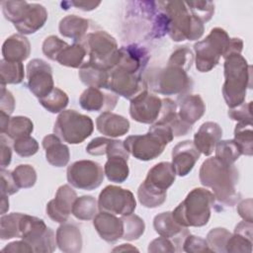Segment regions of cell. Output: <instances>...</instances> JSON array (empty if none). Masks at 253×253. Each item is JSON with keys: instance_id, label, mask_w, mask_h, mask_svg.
<instances>
[{"instance_id": "21", "label": "cell", "mask_w": 253, "mask_h": 253, "mask_svg": "<svg viewBox=\"0 0 253 253\" xmlns=\"http://www.w3.org/2000/svg\"><path fill=\"white\" fill-rule=\"evenodd\" d=\"M153 227L160 236L171 239L176 247L181 246L189 234L188 227L180 225L174 219L172 211H164L155 215L153 218Z\"/></svg>"}, {"instance_id": "1", "label": "cell", "mask_w": 253, "mask_h": 253, "mask_svg": "<svg viewBox=\"0 0 253 253\" xmlns=\"http://www.w3.org/2000/svg\"><path fill=\"white\" fill-rule=\"evenodd\" d=\"M203 186L212 190L215 201L225 207H233L240 201L236 191L239 173L234 164H225L216 157L206 159L199 172Z\"/></svg>"}, {"instance_id": "43", "label": "cell", "mask_w": 253, "mask_h": 253, "mask_svg": "<svg viewBox=\"0 0 253 253\" xmlns=\"http://www.w3.org/2000/svg\"><path fill=\"white\" fill-rule=\"evenodd\" d=\"M215 156L225 164H234L240 157L241 151L233 139L219 140L215 145Z\"/></svg>"}, {"instance_id": "15", "label": "cell", "mask_w": 253, "mask_h": 253, "mask_svg": "<svg viewBox=\"0 0 253 253\" xmlns=\"http://www.w3.org/2000/svg\"><path fill=\"white\" fill-rule=\"evenodd\" d=\"M27 84L29 90L38 98L47 96L54 88L52 69L41 59L34 58L27 64Z\"/></svg>"}, {"instance_id": "16", "label": "cell", "mask_w": 253, "mask_h": 253, "mask_svg": "<svg viewBox=\"0 0 253 253\" xmlns=\"http://www.w3.org/2000/svg\"><path fill=\"white\" fill-rule=\"evenodd\" d=\"M162 110V99L145 90L130 100L129 115L137 123L153 125Z\"/></svg>"}, {"instance_id": "42", "label": "cell", "mask_w": 253, "mask_h": 253, "mask_svg": "<svg viewBox=\"0 0 253 253\" xmlns=\"http://www.w3.org/2000/svg\"><path fill=\"white\" fill-rule=\"evenodd\" d=\"M122 220L124 223V233L123 239L127 241H132L138 239L145 230V223L141 217L131 213L128 215H122Z\"/></svg>"}, {"instance_id": "11", "label": "cell", "mask_w": 253, "mask_h": 253, "mask_svg": "<svg viewBox=\"0 0 253 253\" xmlns=\"http://www.w3.org/2000/svg\"><path fill=\"white\" fill-rule=\"evenodd\" d=\"M105 173L103 167L92 160H78L67 167L68 183L76 189L92 191L101 186Z\"/></svg>"}, {"instance_id": "41", "label": "cell", "mask_w": 253, "mask_h": 253, "mask_svg": "<svg viewBox=\"0 0 253 253\" xmlns=\"http://www.w3.org/2000/svg\"><path fill=\"white\" fill-rule=\"evenodd\" d=\"M39 102L48 112L57 114L65 110L69 103V98L63 90L54 87L47 96L39 99Z\"/></svg>"}, {"instance_id": "26", "label": "cell", "mask_w": 253, "mask_h": 253, "mask_svg": "<svg viewBox=\"0 0 253 253\" xmlns=\"http://www.w3.org/2000/svg\"><path fill=\"white\" fill-rule=\"evenodd\" d=\"M177 106L180 119L191 126L198 122L206 113V105L200 95L190 93L183 95L178 98Z\"/></svg>"}, {"instance_id": "47", "label": "cell", "mask_w": 253, "mask_h": 253, "mask_svg": "<svg viewBox=\"0 0 253 253\" xmlns=\"http://www.w3.org/2000/svg\"><path fill=\"white\" fill-rule=\"evenodd\" d=\"M193 62L194 54L192 50L187 46H180L171 53L167 64L180 67L188 72V70L192 67Z\"/></svg>"}, {"instance_id": "49", "label": "cell", "mask_w": 253, "mask_h": 253, "mask_svg": "<svg viewBox=\"0 0 253 253\" xmlns=\"http://www.w3.org/2000/svg\"><path fill=\"white\" fill-rule=\"evenodd\" d=\"M253 240L246 236L233 232L227 240L225 251L229 253H251Z\"/></svg>"}, {"instance_id": "4", "label": "cell", "mask_w": 253, "mask_h": 253, "mask_svg": "<svg viewBox=\"0 0 253 253\" xmlns=\"http://www.w3.org/2000/svg\"><path fill=\"white\" fill-rule=\"evenodd\" d=\"M160 4L168 17L167 34L172 41H196L204 35V23L190 12L186 2L166 1Z\"/></svg>"}, {"instance_id": "29", "label": "cell", "mask_w": 253, "mask_h": 253, "mask_svg": "<svg viewBox=\"0 0 253 253\" xmlns=\"http://www.w3.org/2000/svg\"><path fill=\"white\" fill-rule=\"evenodd\" d=\"M42 147L45 151L46 161L54 167L66 166L70 159V151L66 144L54 133L47 134L42 138Z\"/></svg>"}, {"instance_id": "55", "label": "cell", "mask_w": 253, "mask_h": 253, "mask_svg": "<svg viewBox=\"0 0 253 253\" xmlns=\"http://www.w3.org/2000/svg\"><path fill=\"white\" fill-rule=\"evenodd\" d=\"M148 252L157 253V252H176L177 248L173 241L169 238L160 236L152 240L148 245Z\"/></svg>"}, {"instance_id": "25", "label": "cell", "mask_w": 253, "mask_h": 253, "mask_svg": "<svg viewBox=\"0 0 253 253\" xmlns=\"http://www.w3.org/2000/svg\"><path fill=\"white\" fill-rule=\"evenodd\" d=\"M129 122L126 118L113 112H103L96 119V127L99 132L109 137H119L129 130Z\"/></svg>"}, {"instance_id": "34", "label": "cell", "mask_w": 253, "mask_h": 253, "mask_svg": "<svg viewBox=\"0 0 253 253\" xmlns=\"http://www.w3.org/2000/svg\"><path fill=\"white\" fill-rule=\"evenodd\" d=\"M110 71L92 66L87 61L79 68V78L88 87L107 89Z\"/></svg>"}, {"instance_id": "58", "label": "cell", "mask_w": 253, "mask_h": 253, "mask_svg": "<svg viewBox=\"0 0 253 253\" xmlns=\"http://www.w3.org/2000/svg\"><path fill=\"white\" fill-rule=\"evenodd\" d=\"M9 137L5 136V134L1 133L0 136V155H1V168H5L10 165L12 160V149L9 143Z\"/></svg>"}, {"instance_id": "35", "label": "cell", "mask_w": 253, "mask_h": 253, "mask_svg": "<svg viewBox=\"0 0 253 253\" xmlns=\"http://www.w3.org/2000/svg\"><path fill=\"white\" fill-rule=\"evenodd\" d=\"M137 198L143 207L154 209L164 204L167 198V191L158 190L145 182H142L137 189Z\"/></svg>"}, {"instance_id": "7", "label": "cell", "mask_w": 253, "mask_h": 253, "mask_svg": "<svg viewBox=\"0 0 253 253\" xmlns=\"http://www.w3.org/2000/svg\"><path fill=\"white\" fill-rule=\"evenodd\" d=\"M230 38L221 28H213L203 40L194 44L196 68L200 72H209L225 57Z\"/></svg>"}, {"instance_id": "3", "label": "cell", "mask_w": 253, "mask_h": 253, "mask_svg": "<svg viewBox=\"0 0 253 253\" xmlns=\"http://www.w3.org/2000/svg\"><path fill=\"white\" fill-rule=\"evenodd\" d=\"M215 199L210 190L195 188L172 211L174 219L184 227H201L208 224Z\"/></svg>"}, {"instance_id": "50", "label": "cell", "mask_w": 253, "mask_h": 253, "mask_svg": "<svg viewBox=\"0 0 253 253\" xmlns=\"http://www.w3.org/2000/svg\"><path fill=\"white\" fill-rule=\"evenodd\" d=\"M13 148L19 156L30 157L38 152L39 143L34 137L29 135L13 140Z\"/></svg>"}, {"instance_id": "14", "label": "cell", "mask_w": 253, "mask_h": 253, "mask_svg": "<svg viewBox=\"0 0 253 253\" xmlns=\"http://www.w3.org/2000/svg\"><path fill=\"white\" fill-rule=\"evenodd\" d=\"M107 89L116 95L131 100L147 90V85L142 75L129 73L115 67L109 73Z\"/></svg>"}, {"instance_id": "20", "label": "cell", "mask_w": 253, "mask_h": 253, "mask_svg": "<svg viewBox=\"0 0 253 253\" xmlns=\"http://www.w3.org/2000/svg\"><path fill=\"white\" fill-rule=\"evenodd\" d=\"M114 93H104L99 88L88 87L79 97L81 108L88 112H112L118 103Z\"/></svg>"}, {"instance_id": "30", "label": "cell", "mask_w": 253, "mask_h": 253, "mask_svg": "<svg viewBox=\"0 0 253 253\" xmlns=\"http://www.w3.org/2000/svg\"><path fill=\"white\" fill-rule=\"evenodd\" d=\"M31 53V43L29 40L21 35L14 34L7 38L2 45V55L5 60L22 62Z\"/></svg>"}, {"instance_id": "13", "label": "cell", "mask_w": 253, "mask_h": 253, "mask_svg": "<svg viewBox=\"0 0 253 253\" xmlns=\"http://www.w3.org/2000/svg\"><path fill=\"white\" fill-rule=\"evenodd\" d=\"M106 154L108 159L104 166V173L108 180L115 183L125 182L129 174L127 165L129 153L125 147L124 141L111 139Z\"/></svg>"}, {"instance_id": "31", "label": "cell", "mask_w": 253, "mask_h": 253, "mask_svg": "<svg viewBox=\"0 0 253 253\" xmlns=\"http://www.w3.org/2000/svg\"><path fill=\"white\" fill-rule=\"evenodd\" d=\"M176 173L171 162H159L149 169L143 182L158 190L167 191L174 183Z\"/></svg>"}, {"instance_id": "32", "label": "cell", "mask_w": 253, "mask_h": 253, "mask_svg": "<svg viewBox=\"0 0 253 253\" xmlns=\"http://www.w3.org/2000/svg\"><path fill=\"white\" fill-rule=\"evenodd\" d=\"M89 20L76 15H68L62 18L58 25L61 36L71 39L74 42H80L87 35Z\"/></svg>"}, {"instance_id": "27", "label": "cell", "mask_w": 253, "mask_h": 253, "mask_svg": "<svg viewBox=\"0 0 253 253\" xmlns=\"http://www.w3.org/2000/svg\"><path fill=\"white\" fill-rule=\"evenodd\" d=\"M56 244L60 251L78 253L82 250L83 239L79 227L73 223H61L56 229Z\"/></svg>"}, {"instance_id": "9", "label": "cell", "mask_w": 253, "mask_h": 253, "mask_svg": "<svg viewBox=\"0 0 253 253\" xmlns=\"http://www.w3.org/2000/svg\"><path fill=\"white\" fill-rule=\"evenodd\" d=\"M171 140L164 131L150 126L145 134L127 136L124 144L128 153L134 158L141 161H149L161 155Z\"/></svg>"}, {"instance_id": "23", "label": "cell", "mask_w": 253, "mask_h": 253, "mask_svg": "<svg viewBox=\"0 0 253 253\" xmlns=\"http://www.w3.org/2000/svg\"><path fill=\"white\" fill-rule=\"evenodd\" d=\"M47 20L46 9L38 3H29L21 20L14 27L21 35H32L42 29Z\"/></svg>"}, {"instance_id": "48", "label": "cell", "mask_w": 253, "mask_h": 253, "mask_svg": "<svg viewBox=\"0 0 253 253\" xmlns=\"http://www.w3.org/2000/svg\"><path fill=\"white\" fill-rule=\"evenodd\" d=\"M190 12L203 23L209 22L214 13V4L211 1H189L186 2Z\"/></svg>"}, {"instance_id": "53", "label": "cell", "mask_w": 253, "mask_h": 253, "mask_svg": "<svg viewBox=\"0 0 253 253\" xmlns=\"http://www.w3.org/2000/svg\"><path fill=\"white\" fill-rule=\"evenodd\" d=\"M252 102L242 103L241 105L229 108L228 110V117L236 122H246L252 123Z\"/></svg>"}, {"instance_id": "56", "label": "cell", "mask_w": 253, "mask_h": 253, "mask_svg": "<svg viewBox=\"0 0 253 253\" xmlns=\"http://www.w3.org/2000/svg\"><path fill=\"white\" fill-rule=\"evenodd\" d=\"M111 141V138L108 137H95L93 138L86 146V152L93 156L104 155L107 152V147Z\"/></svg>"}, {"instance_id": "18", "label": "cell", "mask_w": 253, "mask_h": 253, "mask_svg": "<svg viewBox=\"0 0 253 253\" xmlns=\"http://www.w3.org/2000/svg\"><path fill=\"white\" fill-rule=\"evenodd\" d=\"M119 52V61L115 67L129 73L142 75L149 60V53L145 47L136 43H131L120 47Z\"/></svg>"}, {"instance_id": "10", "label": "cell", "mask_w": 253, "mask_h": 253, "mask_svg": "<svg viewBox=\"0 0 253 253\" xmlns=\"http://www.w3.org/2000/svg\"><path fill=\"white\" fill-rule=\"evenodd\" d=\"M20 230L21 238L32 246L34 252L51 253L57 246L54 231L42 218L23 213Z\"/></svg>"}, {"instance_id": "2", "label": "cell", "mask_w": 253, "mask_h": 253, "mask_svg": "<svg viewBox=\"0 0 253 253\" xmlns=\"http://www.w3.org/2000/svg\"><path fill=\"white\" fill-rule=\"evenodd\" d=\"M223 68V99L229 108H234L245 102L247 89L252 86V67L241 53H233L224 58Z\"/></svg>"}, {"instance_id": "24", "label": "cell", "mask_w": 253, "mask_h": 253, "mask_svg": "<svg viewBox=\"0 0 253 253\" xmlns=\"http://www.w3.org/2000/svg\"><path fill=\"white\" fill-rule=\"evenodd\" d=\"M222 136V129L220 126L214 122H206L199 127L198 131L194 135V144L201 152L206 156L211 155L216 143Z\"/></svg>"}, {"instance_id": "44", "label": "cell", "mask_w": 253, "mask_h": 253, "mask_svg": "<svg viewBox=\"0 0 253 253\" xmlns=\"http://www.w3.org/2000/svg\"><path fill=\"white\" fill-rule=\"evenodd\" d=\"M13 178L17 186L21 189H29L35 186L37 182V172L29 164H20L12 171Z\"/></svg>"}, {"instance_id": "39", "label": "cell", "mask_w": 253, "mask_h": 253, "mask_svg": "<svg viewBox=\"0 0 253 253\" xmlns=\"http://www.w3.org/2000/svg\"><path fill=\"white\" fill-rule=\"evenodd\" d=\"M22 215L21 212L2 214L0 218V238L2 240L21 238L20 222Z\"/></svg>"}, {"instance_id": "33", "label": "cell", "mask_w": 253, "mask_h": 253, "mask_svg": "<svg viewBox=\"0 0 253 253\" xmlns=\"http://www.w3.org/2000/svg\"><path fill=\"white\" fill-rule=\"evenodd\" d=\"M86 57L87 52L84 46L80 42H74L63 47L55 61L66 67L80 68L87 61Z\"/></svg>"}, {"instance_id": "37", "label": "cell", "mask_w": 253, "mask_h": 253, "mask_svg": "<svg viewBox=\"0 0 253 253\" xmlns=\"http://www.w3.org/2000/svg\"><path fill=\"white\" fill-rule=\"evenodd\" d=\"M241 154L251 156L253 154V130L252 123L239 122L234 128V139Z\"/></svg>"}, {"instance_id": "36", "label": "cell", "mask_w": 253, "mask_h": 253, "mask_svg": "<svg viewBox=\"0 0 253 253\" xmlns=\"http://www.w3.org/2000/svg\"><path fill=\"white\" fill-rule=\"evenodd\" d=\"M98 201L93 196L77 197L71 213L79 220H91L98 213Z\"/></svg>"}, {"instance_id": "57", "label": "cell", "mask_w": 253, "mask_h": 253, "mask_svg": "<svg viewBox=\"0 0 253 253\" xmlns=\"http://www.w3.org/2000/svg\"><path fill=\"white\" fill-rule=\"evenodd\" d=\"M6 85H1V100H0V111L8 114L9 116L14 112L15 99L12 93L6 89Z\"/></svg>"}, {"instance_id": "59", "label": "cell", "mask_w": 253, "mask_h": 253, "mask_svg": "<svg viewBox=\"0 0 253 253\" xmlns=\"http://www.w3.org/2000/svg\"><path fill=\"white\" fill-rule=\"evenodd\" d=\"M237 212L243 218V220L253 222V218H252V199L242 200L237 205Z\"/></svg>"}, {"instance_id": "17", "label": "cell", "mask_w": 253, "mask_h": 253, "mask_svg": "<svg viewBox=\"0 0 253 253\" xmlns=\"http://www.w3.org/2000/svg\"><path fill=\"white\" fill-rule=\"evenodd\" d=\"M77 198L76 192L69 185L60 186L54 199L46 205V213L49 218L58 223H64L68 220L72 211L73 203Z\"/></svg>"}, {"instance_id": "22", "label": "cell", "mask_w": 253, "mask_h": 253, "mask_svg": "<svg viewBox=\"0 0 253 253\" xmlns=\"http://www.w3.org/2000/svg\"><path fill=\"white\" fill-rule=\"evenodd\" d=\"M93 225L99 236L108 243H115L123 237L124 223L116 214L100 211L93 218Z\"/></svg>"}, {"instance_id": "28", "label": "cell", "mask_w": 253, "mask_h": 253, "mask_svg": "<svg viewBox=\"0 0 253 253\" xmlns=\"http://www.w3.org/2000/svg\"><path fill=\"white\" fill-rule=\"evenodd\" d=\"M176 102L169 98L162 99V110L156 123H162L170 126L175 136L188 134L192 130V126L184 123L178 115Z\"/></svg>"}, {"instance_id": "52", "label": "cell", "mask_w": 253, "mask_h": 253, "mask_svg": "<svg viewBox=\"0 0 253 253\" xmlns=\"http://www.w3.org/2000/svg\"><path fill=\"white\" fill-rule=\"evenodd\" d=\"M182 250L188 253L211 252L206 239L192 234H188L184 239L182 244Z\"/></svg>"}, {"instance_id": "5", "label": "cell", "mask_w": 253, "mask_h": 253, "mask_svg": "<svg viewBox=\"0 0 253 253\" xmlns=\"http://www.w3.org/2000/svg\"><path fill=\"white\" fill-rule=\"evenodd\" d=\"M147 89L165 95H178L179 97L189 94L193 88V80L188 72L180 67L168 65L166 67H153L143 75Z\"/></svg>"}, {"instance_id": "6", "label": "cell", "mask_w": 253, "mask_h": 253, "mask_svg": "<svg viewBox=\"0 0 253 253\" xmlns=\"http://www.w3.org/2000/svg\"><path fill=\"white\" fill-rule=\"evenodd\" d=\"M80 43L87 52V62L92 66L111 71L117 65L120 57L118 43L107 32L88 33Z\"/></svg>"}, {"instance_id": "46", "label": "cell", "mask_w": 253, "mask_h": 253, "mask_svg": "<svg viewBox=\"0 0 253 253\" xmlns=\"http://www.w3.org/2000/svg\"><path fill=\"white\" fill-rule=\"evenodd\" d=\"M28 5L27 1H2V13L5 19L14 25L21 20Z\"/></svg>"}, {"instance_id": "12", "label": "cell", "mask_w": 253, "mask_h": 253, "mask_svg": "<svg viewBox=\"0 0 253 253\" xmlns=\"http://www.w3.org/2000/svg\"><path fill=\"white\" fill-rule=\"evenodd\" d=\"M100 211L110 212L116 215H128L134 212L136 201L133 194L126 189L115 185L105 187L98 198Z\"/></svg>"}, {"instance_id": "60", "label": "cell", "mask_w": 253, "mask_h": 253, "mask_svg": "<svg viewBox=\"0 0 253 253\" xmlns=\"http://www.w3.org/2000/svg\"><path fill=\"white\" fill-rule=\"evenodd\" d=\"M2 252H11V253H17V252H34L32 246L26 242L25 240H19V241H13L9 244H7L3 249Z\"/></svg>"}, {"instance_id": "62", "label": "cell", "mask_w": 253, "mask_h": 253, "mask_svg": "<svg viewBox=\"0 0 253 253\" xmlns=\"http://www.w3.org/2000/svg\"><path fill=\"white\" fill-rule=\"evenodd\" d=\"M9 121H10V116L2 111H0V130L1 133H5L9 125Z\"/></svg>"}, {"instance_id": "54", "label": "cell", "mask_w": 253, "mask_h": 253, "mask_svg": "<svg viewBox=\"0 0 253 253\" xmlns=\"http://www.w3.org/2000/svg\"><path fill=\"white\" fill-rule=\"evenodd\" d=\"M1 194L11 196L16 194L19 191V187L15 183L12 172L9 170H5V168H1Z\"/></svg>"}, {"instance_id": "63", "label": "cell", "mask_w": 253, "mask_h": 253, "mask_svg": "<svg viewBox=\"0 0 253 253\" xmlns=\"http://www.w3.org/2000/svg\"><path fill=\"white\" fill-rule=\"evenodd\" d=\"M9 210V200L8 196L1 194V214H5Z\"/></svg>"}, {"instance_id": "45", "label": "cell", "mask_w": 253, "mask_h": 253, "mask_svg": "<svg viewBox=\"0 0 253 253\" xmlns=\"http://www.w3.org/2000/svg\"><path fill=\"white\" fill-rule=\"evenodd\" d=\"M230 235L231 233L226 228L216 227L209 231L206 240L211 252L223 253L226 252L225 246Z\"/></svg>"}, {"instance_id": "38", "label": "cell", "mask_w": 253, "mask_h": 253, "mask_svg": "<svg viewBox=\"0 0 253 253\" xmlns=\"http://www.w3.org/2000/svg\"><path fill=\"white\" fill-rule=\"evenodd\" d=\"M0 76L1 85L20 84L25 77L24 64L22 62L8 61L2 58L0 60Z\"/></svg>"}, {"instance_id": "51", "label": "cell", "mask_w": 253, "mask_h": 253, "mask_svg": "<svg viewBox=\"0 0 253 253\" xmlns=\"http://www.w3.org/2000/svg\"><path fill=\"white\" fill-rule=\"evenodd\" d=\"M68 43L56 36L47 37L42 42V52L50 60H56L57 55Z\"/></svg>"}, {"instance_id": "64", "label": "cell", "mask_w": 253, "mask_h": 253, "mask_svg": "<svg viewBox=\"0 0 253 253\" xmlns=\"http://www.w3.org/2000/svg\"><path fill=\"white\" fill-rule=\"evenodd\" d=\"M113 251L114 252H116V251H138V249L133 247L131 244L126 243V244H121L120 246L114 248Z\"/></svg>"}, {"instance_id": "40", "label": "cell", "mask_w": 253, "mask_h": 253, "mask_svg": "<svg viewBox=\"0 0 253 253\" xmlns=\"http://www.w3.org/2000/svg\"><path fill=\"white\" fill-rule=\"evenodd\" d=\"M34 130L33 122L24 116H16L10 118L6 134L10 139L15 140L24 136H29ZM3 134V133H2Z\"/></svg>"}, {"instance_id": "19", "label": "cell", "mask_w": 253, "mask_h": 253, "mask_svg": "<svg viewBox=\"0 0 253 253\" xmlns=\"http://www.w3.org/2000/svg\"><path fill=\"white\" fill-rule=\"evenodd\" d=\"M201 152L198 150L192 140L178 142L172 149V166L176 175L180 177L187 176L199 160Z\"/></svg>"}, {"instance_id": "61", "label": "cell", "mask_w": 253, "mask_h": 253, "mask_svg": "<svg viewBox=\"0 0 253 253\" xmlns=\"http://www.w3.org/2000/svg\"><path fill=\"white\" fill-rule=\"evenodd\" d=\"M66 4L72 5V6L76 7L77 9L87 12V11H92V10L96 9L101 4V1H83V0L76 1V0H74L71 2H66Z\"/></svg>"}, {"instance_id": "8", "label": "cell", "mask_w": 253, "mask_h": 253, "mask_svg": "<svg viewBox=\"0 0 253 253\" xmlns=\"http://www.w3.org/2000/svg\"><path fill=\"white\" fill-rule=\"evenodd\" d=\"M94 130L90 117L75 110H64L56 118L53 132L61 140L69 144H78L88 138Z\"/></svg>"}]
</instances>
